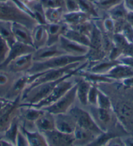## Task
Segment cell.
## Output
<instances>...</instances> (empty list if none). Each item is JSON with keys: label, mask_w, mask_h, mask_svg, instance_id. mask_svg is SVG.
I'll return each instance as SVG.
<instances>
[{"label": "cell", "mask_w": 133, "mask_h": 146, "mask_svg": "<svg viewBox=\"0 0 133 146\" xmlns=\"http://www.w3.org/2000/svg\"><path fill=\"white\" fill-rule=\"evenodd\" d=\"M88 64L89 61L87 60L84 62V63L82 64L78 68L72 71L69 74H66V76L61 77V78L52 81L46 82V83H44L37 86V87L30 90L23 98H22V101H23L24 103L27 104H33L39 102L42 100L47 97L51 93V92L56 87V86L59 83H60L61 81L66 79H70V77L75 76L78 71L82 70L83 68H87Z\"/></svg>", "instance_id": "1"}, {"label": "cell", "mask_w": 133, "mask_h": 146, "mask_svg": "<svg viewBox=\"0 0 133 146\" xmlns=\"http://www.w3.org/2000/svg\"><path fill=\"white\" fill-rule=\"evenodd\" d=\"M0 21L18 22L24 24L31 30L37 24L31 15L11 0L5 3L0 2Z\"/></svg>", "instance_id": "2"}, {"label": "cell", "mask_w": 133, "mask_h": 146, "mask_svg": "<svg viewBox=\"0 0 133 146\" xmlns=\"http://www.w3.org/2000/svg\"><path fill=\"white\" fill-rule=\"evenodd\" d=\"M86 60H87L86 56H74L68 54H63L44 61L33 62L32 67L26 72L28 75L37 74L48 70L63 68L70 64L78 62H83Z\"/></svg>", "instance_id": "3"}, {"label": "cell", "mask_w": 133, "mask_h": 146, "mask_svg": "<svg viewBox=\"0 0 133 146\" xmlns=\"http://www.w3.org/2000/svg\"><path fill=\"white\" fill-rule=\"evenodd\" d=\"M68 113L74 117L76 125L79 126L80 127L90 130L97 136L105 132L97 123L92 115L86 110L78 107H74L70 108Z\"/></svg>", "instance_id": "4"}, {"label": "cell", "mask_w": 133, "mask_h": 146, "mask_svg": "<svg viewBox=\"0 0 133 146\" xmlns=\"http://www.w3.org/2000/svg\"><path fill=\"white\" fill-rule=\"evenodd\" d=\"M77 87L78 82H76L74 85L55 102L42 109L54 115L67 113L76 98Z\"/></svg>", "instance_id": "5"}, {"label": "cell", "mask_w": 133, "mask_h": 146, "mask_svg": "<svg viewBox=\"0 0 133 146\" xmlns=\"http://www.w3.org/2000/svg\"><path fill=\"white\" fill-rule=\"evenodd\" d=\"M74 83H73V82L68 80V79H65V80L61 81L60 83H59L47 97L42 100L39 102L33 104H27L25 103L20 104L19 106H31V107L42 109V108L46 107V106L52 105L57 100L60 98L63 94H65L74 85Z\"/></svg>", "instance_id": "6"}, {"label": "cell", "mask_w": 133, "mask_h": 146, "mask_svg": "<svg viewBox=\"0 0 133 146\" xmlns=\"http://www.w3.org/2000/svg\"><path fill=\"white\" fill-rule=\"evenodd\" d=\"M48 145L66 146L74 144L73 134H66L54 129L43 133Z\"/></svg>", "instance_id": "7"}, {"label": "cell", "mask_w": 133, "mask_h": 146, "mask_svg": "<svg viewBox=\"0 0 133 146\" xmlns=\"http://www.w3.org/2000/svg\"><path fill=\"white\" fill-rule=\"evenodd\" d=\"M58 44L66 54L74 56H86L90 49L88 46L70 40L63 35L59 37Z\"/></svg>", "instance_id": "8"}, {"label": "cell", "mask_w": 133, "mask_h": 146, "mask_svg": "<svg viewBox=\"0 0 133 146\" xmlns=\"http://www.w3.org/2000/svg\"><path fill=\"white\" fill-rule=\"evenodd\" d=\"M66 54L58 43L52 45H45L35 50L33 53V62H42L54 57Z\"/></svg>", "instance_id": "9"}, {"label": "cell", "mask_w": 133, "mask_h": 146, "mask_svg": "<svg viewBox=\"0 0 133 146\" xmlns=\"http://www.w3.org/2000/svg\"><path fill=\"white\" fill-rule=\"evenodd\" d=\"M55 129L66 134H73L76 127L74 117L69 113L54 115Z\"/></svg>", "instance_id": "10"}, {"label": "cell", "mask_w": 133, "mask_h": 146, "mask_svg": "<svg viewBox=\"0 0 133 146\" xmlns=\"http://www.w3.org/2000/svg\"><path fill=\"white\" fill-rule=\"evenodd\" d=\"M35 51V48L33 46L16 41L10 47V50L7 58L1 64H0V68H6L11 62L14 60L18 57L22 56L24 54H29V53H33Z\"/></svg>", "instance_id": "11"}, {"label": "cell", "mask_w": 133, "mask_h": 146, "mask_svg": "<svg viewBox=\"0 0 133 146\" xmlns=\"http://www.w3.org/2000/svg\"><path fill=\"white\" fill-rule=\"evenodd\" d=\"M68 26L63 21L56 23H46L45 27L48 35L46 45H52L58 43L59 37L63 35Z\"/></svg>", "instance_id": "12"}, {"label": "cell", "mask_w": 133, "mask_h": 146, "mask_svg": "<svg viewBox=\"0 0 133 146\" xmlns=\"http://www.w3.org/2000/svg\"><path fill=\"white\" fill-rule=\"evenodd\" d=\"M12 29L16 41L34 47L32 36V30L30 28L22 23L13 22Z\"/></svg>", "instance_id": "13"}, {"label": "cell", "mask_w": 133, "mask_h": 146, "mask_svg": "<svg viewBox=\"0 0 133 146\" xmlns=\"http://www.w3.org/2000/svg\"><path fill=\"white\" fill-rule=\"evenodd\" d=\"M33 63V53H29L14 59L11 62L6 68L13 73H19L24 71L27 72L32 67Z\"/></svg>", "instance_id": "14"}, {"label": "cell", "mask_w": 133, "mask_h": 146, "mask_svg": "<svg viewBox=\"0 0 133 146\" xmlns=\"http://www.w3.org/2000/svg\"><path fill=\"white\" fill-rule=\"evenodd\" d=\"M95 20L94 18L87 13H84L81 11H78L65 13L62 21L68 26H73L89 21H95Z\"/></svg>", "instance_id": "15"}, {"label": "cell", "mask_w": 133, "mask_h": 146, "mask_svg": "<svg viewBox=\"0 0 133 146\" xmlns=\"http://www.w3.org/2000/svg\"><path fill=\"white\" fill-rule=\"evenodd\" d=\"M32 36L35 50L46 45L48 35L45 24H37L32 30Z\"/></svg>", "instance_id": "16"}, {"label": "cell", "mask_w": 133, "mask_h": 146, "mask_svg": "<svg viewBox=\"0 0 133 146\" xmlns=\"http://www.w3.org/2000/svg\"><path fill=\"white\" fill-rule=\"evenodd\" d=\"M105 75L114 80L122 81L123 79L133 77V68L119 63Z\"/></svg>", "instance_id": "17"}, {"label": "cell", "mask_w": 133, "mask_h": 146, "mask_svg": "<svg viewBox=\"0 0 133 146\" xmlns=\"http://www.w3.org/2000/svg\"><path fill=\"white\" fill-rule=\"evenodd\" d=\"M35 127L41 133L55 129L54 115L46 111L35 122Z\"/></svg>", "instance_id": "18"}, {"label": "cell", "mask_w": 133, "mask_h": 146, "mask_svg": "<svg viewBox=\"0 0 133 146\" xmlns=\"http://www.w3.org/2000/svg\"><path fill=\"white\" fill-rule=\"evenodd\" d=\"M21 131L25 134L28 141L29 145L44 146L48 145L44 135L39 130H29L23 125L20 127Z\"/></svg>", "instance_id": "19"}, {"label": "cell", "mask_w": 133, "mask_h": 146, "mask_svg": "<svg viewBox=\"0 0 133 146\" xmlns=\"http://www.w3.org/2000/svg\"><path fill=\"white\" fill-rule=\"evenodd\" d=\"M76 75H79L81 77H82L86 81L90 82L92 85H97V84H103V83H108L110 84L114 83L115 80L110 78L106 76L105 74H96V73H92L90 72H82L80 70L77 72Z\"/></svg>", "instance_id": "20"}, {"label": "cell", "mask_w": 133, "mask_h": 146, "mask_svg": "<svg viewBox=\"0 0 133 146\" xmlns=\"http://www.w3.org/2000/svg\"><path fill=\"white\" fill-rule=\"evenodd\" d=\"M73 135L74 137V143H77V145H88L92 143L95 138L97 135L93 133L92 132L84 129L76 125Z\"/></svg>", "instance_id": "21"}, {"label": "cell", "mask_w": 133, "mask_h": 146, "mask_svg": "<svg viewBox=\"0 0 133 146\" xmlns=\"http://www.w3.org/2000/svg\"><path fill=\"white\" fill-rule=\"evenodd\" d=\"M18 109L19 113L28 123H33L35 124V121L45 113V111L43 109L31 106H19Z\"/></svg>", "instance_id": "22"}, {"label": "cell", "mask_w": 133, "mask_h": 146, "mask_svg": "<svg viewBox=\"0 0 133 146\" xmlns=\"http://www.w3.org/2000/svg\"><path fill=\"white\" fill-rule=\"evenodd\" d=\"M93 65H92L88 70V72L96 73L100 74H106L110 70L112 69L114 66L121 63L119 60H111L110 59H103L101 60L96 62Z\"/></svg>", "instance_id": "23"}, {"label": "cell", "mask_w": 133, "mask_h": 146, "mask_svg": "<svg viewBox=\"0 0 133 146\" xmlns=\"http://www.w3.org/2000/svg\"><path fill=\"white\" fill-rule=\"evenodd\" d=\"M77 82L78 87L76 89V98L81 103V104L84 106H87L88 104V96L92 84L82 77H81V79Z\"/></svg>", "instance_id": "24"}, {"label": "cell", "mask_w": 133, "mask_h": 146, "mask_svg": "<svg viewBox=\"0 0 133 146\" xmlns=\"http://www.w3.org/2000/svg\"><path fill=\"white\" fill-rule=\"evenodd\" d=\"M63 35L65 36L66 38L70 39V40L75 41L76 43L82 44V45L90 47V37L82 34V33L78 32V31L72 29L69 26H68V28H66V30L64 32Z\"/></svg>", "instance_id": "25"}, {"label": "cell", "mask_w": 133, "mask_h": 146, "mask_svg": "<svg viewBox=\"0 0 133 146\" xmlns=\"http://www.w3.org/2000/svg\"><path fill=\"white\" fill-rule=\"evenodd\" d=\"M12 23L11 21H0V35L7 42L10 47L16 41L13 32Z\"/></svg>", "instance_id": "26"}, {"label": "cell", "mask_w": 133, "mask_h": 146, "mask_svg": "<svg viewBox=\"0 0 133 146\" xmlns=\"http://www.w3.org/2000/svg\"><path fill=\"white\" fill-rule=\"evenodd\" d=\"M27 7L32 13L33 19L37 24H46L47 23L44 14V9L39 1L29 3Z\"/></svg>", "instance_id": "27"}, {"label": "cell", "mask_w": 133, "mask_h": 146, "mask_svg": "<svg viewBox=\"0 0 133 146\" xmlns=\"http://www.w3.org/2000/svg\"><path fill=\"white\" fill-rule=\"evenodd\" d=\"M112 111L113 110L103 109V108H93V117H95L94 119L95 121H98L99 126L101 127V125L106 127L109 124L112 119Z\"/></svg>", "instance_id": "28"}, {"label": "cell", "mask_w": 133, "mask_h": 146, "mask_svg": "<svg viewBox=\"0 0 133 146\" xmlns=\"http://www.w3.org/2000/svg\"><path fill=\"white\" fill-rule=\"evenodd\" d=\"M65 10L61 7L44 9L46 21L47 23H56L62 21Z\"/></svg>", "instance_id": "29"}, {"label": "cell", "mask_w": 133, "mask_h": 146, "mask_svg": "<svg viewBox=\"0 0 133 146\" xmlns=\"http://www.w3.org/2000/svg\"><path fill=\"white\" fill-rule=\"evenodd\" d=\"M19 130V118L18 115H16L13 118L9 127L5 131V138L8 141H9L13 145H16V137Z\"/></svg>", "instance_id": "30"}, {"label": "cell", "mask_w": 133, "mask_h": 146, "mask_svg": "<svg viewBox=\"0 0 133 146\" xmlns=\"http://www.w3.org/2000/svg\"><path fill=\"white\" fill-rule=\"evenodd\" d=\"M128 13V11L124 5L123 1L108 11V16L112 18L114 21L126 20Z\"/></svg>", "instance_id": "31"}, {"label": "cell", "mask_w": 133, "mask_h": 146, "mask_svg": "<svg viewBox=\"0 0 133 146\" xmlns=\"http://www.w3.org/2000/svg\"><path fill=\"white\" fill-rule=\"evenodd\" d=\"M28 75L26 76H22L18 79L13 84L12 87L9 92V98H12L14 96L17 97L20 95L22 92H24L25 88L28 87Z\"/></svg>", "instance_id": "32"}, {"label": "cell", "mask_w": 133, "mask_h": 146, "mask_svg": "<svg viewBox=\"0 0 133 146\" xmlns=\"http://www.w3.org/2000/svg\"><path fill=\"white\" fill-rule=\"evenodd\" d=\"M79 9L81 11L87 13L95 19L99 18V13L96 9V5L94 1L90 0H78Z\"/></svg>", "instance_id": "33"}, {"label": "cell", "mask_w": 133, "mask_h": 146, "mask_svg": "<svg viewBox=\"0 0 133 146\" xmlns=\"http://www.w3.org/2000/svg\"><path fill=\"white\" fill-rule=\"evenodd\" d=\"M96 107L113 110V106L110 98L100 89L98 90V97H97Z\"/></svg>", "instance_id": "34"}, {"label": "cell", "mask_w": 133, "mask_h": 146, "mask_svg": "<svg viewBox=\"0 0 133 146\" xmlns=\"http://www.w3.org/2000/svg\"><path fill=\"white\" fill-rule=\"evenodd\" d=\"M10 47L5 39L0 35V64H1L7 58Z\"/></svg>", "instance_id": "35"}, {"label": "cell", "mask_w": 133, "mask_h": 146, "mask_svg": "<svg viewBox=\"0 0 133 146\" xmlns=\"http://www.w3.org/2000/svg\"><path fill=\"white\" fill-rule=\"evenodd\" d=\"M98 90L99 88L97 87L96 85H92V84L88 96V104L93 106H97V97H98Z\"/></svg>", "instance_id": "36"}, {"label": "cell", "mask_w": 133, "mask_h": 146, "mask_svg": "<svg viewBox=\"0 0 133 146\" xmlns=\"http://www.w3.org/2000/svg\"><path fill=\"white\" fill-rule=\"evenodd\" d=\"M102 26L105 32L110 35L114 34V21L112 18L108 17L104 19L102 23Z\"/></svg>", "instance_id": "37"}, {"label": "cell", "mask_w": 133, "mask_h": 146, "mask_svg": "<svg viewBox=\"0 0 133 146\" xmlns=\"http://www.w3.org/2000/svg\"><path fill=\"white\" fill-rule=\"evenodd\" d=\"M121 33L129 43H133V27L129 23H127V21L124 24Z\"/></svg>", "instance_id": "38"}, {"label": "cell", "mask_w": 133, "mask_h": 146, "mask_svg": "<svg viewBox=\"0 0 133 146\" xmlns=\"http://www.w3.org/2000/svg\"><path fill=\"white\" fill-rule=\"evenodd\" d=\"M80 11L78 0H65V13Z\"/></svg>", "instance_id": "39"}, {"label": "cell", "mask_w": 133, "mask_h": 146, "mask_svg": "<svg viewBox=\"0 0 133 146\" xmlns=\"http://www.w3.org/2000/svg\"><path fill=\"white\" fill-rule=\"evenodd\" d=\"M16 145H21V146L29 145V143L27 140V138H26L25 134L21 131L20 129L17 134Z\"/></svg>", "instance_id": "40"}, {"label": "cell", "mask_w": 133, "mask_h": 146, "mask_svg": "<svg viewBox=\"0 0 133 146\" xmlns=\"http://www.w3.org/2000/svg\"><path fill=\"white\" fill-rule=\"evenodd\" d=\"M39 1L41 3V5H43L44 9L56 7H60L55 0H39Z\"/></svg>", "instance_id": "41"}, {"label": "cell", "mask_w": 133, "mask_h": 146, "mask_svg": "<svg viewBox=\"0 0 133 146\" xmlns=\"http://www.w3.org/2000/svg\"><path fill=\"white\" fill-rule=\"evenodd\" d=\"M106 145L109 146H119V145H125L123 140H122L121 136H116L108 141Z\"/></svg>", "instance_id": "42"}, {"label": "cell", "mask_w": 133, "mask_h": 146, "mask_svg": "<svg viewBox=\"0 0 133 146\" xmlns=\"http://www.w3.org/2000/svg\"><path fill=\"white\" fill-rule=\"evenodd\" d=\"M119 61L123 64L129 66L133 68V57L129 56H121L119 59Z\"/></svg>", "instance_id": "43"}, {"label": "cell", "mask_w": 133, "mask_h": 146, "mask_svg": "<svg viewBox=\"0 0 133 146\" xmlns=\"http://www.w3.org/2000/svg\"><path fill=\"white\" fill-rule=\"evenodd\" d=\"M9 83V77L6 73L1 72L0 73V86L4 87L8 85Z\"/></svg>", "instance_id": "44"}, {"label": "cell", "mask_w": 133, "mask_h": 146, "mask_svg": "<svg viewBox=\"0 0 133 146\" xmlns=\"http://www.w3.org/2000/svg\"><path fill=\"white\" fill-rule=\"evenodd\" d=\"M121 83L124 88H132L133 87V77L123 79V80L121 81Z\"/></svg>", "instance_id": "45"}, {"label": "cell", "mask_w": 133, "mask_h": 146, "mask_svg": "<svg viewBox=\"0 0 133 146\" xmlns=\"http://www.w3.org/2000/svg\"><path fill=\"white\" fill-rule=\"evenodd\" d=\"M123 3L128 12H133V0H123Z\"/></svg>", "instance_id": "46"}, {"label": "cell", "mask_w": 133, "mask_h": 146, "mask_svg": "<svg viewBox=\"0 0 133 146\" xmlns=\"http://www.w3.org/2000/svg\"><path fill=\"white\" fill-rule=\"evenodd\" d=\"M126 21L133 27V12H128L126 17Z\"/></svg>", "instance_id": "47"}, {"label": "cell", "mask_w": 133, "mask_h": 146, "mask_svg": "<svg viewBox=\"0 0 133 146\" xmlns=\"http://www.w3.org/2000/svg\"><path fill=\"white\" fill-rule=\"evenodd\" d=\"M123 141L125 145L133 146V137H128Z\"/></svg>", "instance_id": "48"}, {"label": "cell", "mask_w": 133, "mask_h": 146, "mask_svg": "<svg viewBox=\"0 0 133 146\" xmlns=\"http://www.w3.org/2000/svg\"><path fill=\"white\" fill-rule=\"evenodd\" d=\"M59 4V5L65 11V0H55Z\"/></svg>", "instance_id": "49"}]
</instances>
